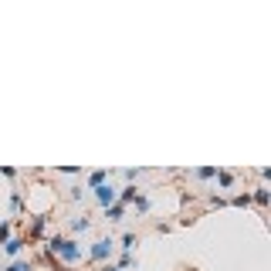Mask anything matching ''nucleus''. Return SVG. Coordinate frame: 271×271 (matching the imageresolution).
Returning <instances> with one entry per match:
<instances>
[{"mask_svg":"<svg viewBox=\"0 0 271 271\" xmlns=\"http://www.w3.org/2000/svg\"><path fill=\"white\" fill-rule=\"evenodd\" d=\"M48 255H61L65 261H78V258H82V247L75 244L71 238H51L48 241Z\"/></svg>","mask_w":271,"mask_h":271,"instance_id":"obj_1","label":"nucleus"},{"mask_svg":"<svg viewBox=\"0 0 271 271\" xmlns=\"http://www.w3.org/2000/svg\"><path fill=\"white\" fill-rule=\"evenodd\" d=\"M112 251H115V241L112 238L95 241V244H92V261H105V258H112Z\"/></svg>","mask_w":271,"mask_h":271,"instance_id":"obj_2","label":"nucleus"},{"mask_svg":"<svg viewBox=\"0 0 271 271\" xmlns=\"http://www.w3.org/2000/svg\"><path fill=\"white\" fill-rule=\"evenodd\" d=\"M95 200H99L102 207H112L115 204V190L109 187V183H102V187H95Z\"/></svg>","mask_w":271,"mask_h":271,"instance_id":"obj_3","label":"nucleus"},{"mask_svg":"<svg viewBox=\"0 0 271 271\" xmlns=\"http://www.w3.org/2000/svg\"><path fill=\"white\" fill-rule=\"evenodd\" d=\"M4 251H7V255H21V251H24V238H10L7 244H4Z\"/></svg>","mask_w":271,"mask_h":271,"instance_id":"obj_4","label":"nucleus"},{"mask_svg":"<svg viewBox=\"0 0 271 271\" xmlns=\"http://www.w3.org/2000/svg\"><path fill=\"white\" fill-rule=\"evenodd\" d=\"M122 210H125L122 204H112V207H105V217L109 221H122Z\"/></svg>","mask_w":271,"mask_h":271,"instance_id":"obj_5","label":"nucleus"},{"mask_svg":"<svg viewBox=\"0 0 271 271\" xmlns=\"http://www.w3.org/2000/svg\"><path fill=\"white\" fill-rule=\"evenodd\" d=\"M102 183H105V170H95V173L88 176V187L95 190V187H102Z\"/></svg>","mask_w":271,"mask_h":271,"instance_id":"obj_6","label":"nucleus"},{"mask_svg":"<svg viewBox=\"0 0 271 271\" xmlns=\"http://www.w3.org/2000/svg\"><path fill=\"white\" fill-rule=\"evenodd\" d=\"M136 244H139V238H136V234H125V238H122V251H125V255H129Z\"/></svg>","mask_w":271,"mask_h":271,"instance_id":"obj_7","label":"nucleus"},{"mask_svg":"<svg viewBox=\"0 0 271 271\" xmlns=\"http://www.w3.org/2000/svg\"><path fill=\"white\" fill-rule=\"evenodd\" d=\"M132 264H136V258H132V255H122L115 268H119V271H125V268H132Z\"/></svg>","mask_w":271,"mask_h":271,"instance_id":"obj_8","label":"nucleus"},{"mask_svg":"<svg viewBox=\"0 0 271 271\" xmlns=\"http://www.w3.org/2000/svg\"><path fill=\"white\" fill-rule=\"evenodd\" d=\"M136 197H139V193H136V187H125L122 190V207L129 204V200H136Z\"/></svg>","mask_w":271,"mask_h":271,"instance_id":"obj_9","label":"nucleus"},{"mask_svg":"<svg viewBox=\"0 0 271 271\" xmlns=\"http://www.w3.org/2000/svg\"><path fill=\"white\" fill-rule=\"evenodd\" d=\"M71 230H88V217H75V221H71Z\"/></svg>","mask_w":271,"mask_h":271,"instance_id":"obj_10","label":"nucleus"},{"mask_svg":"<svg viewBox=\"0 0 271 271\" xmlns=\"http://www.w3.org/2000/svg\"><path fill=\"white\" fill-rule=\"evenodd\" d=\"M251 204V193H238V197H234V207H247Z\"/></svg>","mask_w":271,"mask_h":271,"instance_id":"obj_11","label":"nucleus"},{"mask_svg":"<svg viewBox=\"0 0 271 271\" xmlns=\"http://www.w3.org/2000/svg\"><path fill=\"white\" fill-rule=\"evenodd\" d=\"M10 241V224H0V244H7Z\"/></svg>","mask_w":271,"mask_h":271,"instance_id":"obj_12","label":"nucleus"},{"mask_svg":"<svg viewBox=\"0 0 271 271\" xmlns=\"http://www.w3.org/2000/svg\"><path fill=\"white\" fill-rule=\"evenodd\" d=\"M255 200H258V204H268V190H264V187H258V193H255Z\"/></svg>","mask_w":271,"mask_h":271,"instance_id":"obj_13","label":"nucleus"},{"mask_svg":"<svg viewBox=\"0 0 271 271\" xmlns=\"http://www.w3.org/2000/svg\"><path fill=\"white\" fill-rule=\"evenodd\" d=\"M136 210H139V214H146V210H149V200L146 197H136Z\"/></svg>","mask_w":271,"mask_h":271,"instance_id":"obj_14","label":"nucleus"},{"mask_svg":"<svg viewBox=\"0 0 271 271\" xmlns=\"http://www.w3.org/2000/svg\"><path fill=\"white\" fill-rule=\"evenodd\" d=\"M217 176H221V187H230V183H234V176H230V173H217Z\"/></svg>","mask_w":271,"mask_h":271,"instance_id":"obj_15","label":"nucleus"},{"mask_svg":"<svg viewBox=\"0 0 271 271\" xmlns=\"http://www.w3.org/2000/svg\"><path fill=\"white\" fill-rule=\"evenodd\" d=\"M102 271H119V268H115V264H102Z\"/></svg>","mask_w":271,"mask_h":271,"instance_id":"obj_16","label":"nucleus"}]
</instances>
